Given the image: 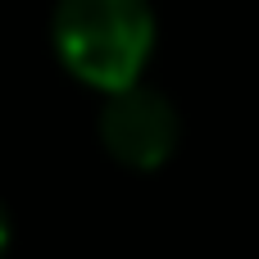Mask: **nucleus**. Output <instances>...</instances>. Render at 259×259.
Wrapping results in <instances>:
<instances>
[{"instance_id":"2","label":"nucleus","mask_w":259,"mask_h":259,"mask_svg":"<svg viewBox=\"0 0 259 259\" xmlns=\"http://www.w3.org/2000/svg\"><path fill=\"white\" fill-rule=\"evenodd\" d=\"M178 137H182V123H178V109L168 96H159L141 82L105 96L100 141L123 168H137V173L164 168L178 150Z\"/></svg>"},{"instance_id":"3","label":"nucleus","mask_w":259,"mask_h":259,"mask_svg":"<svg viewBox=\"0 0 259 259\" xmlns=\"http://www.w3.org/2000/svg\"><path fill=\"white\" fill-rule=\"evenodd\" d=\"M9 250V214H5V205H0V259Z\"/></svg>"},{"instance_id":"1","label":"nucleus","mask_w":259,"mask_h":259,"mask_svg":"<svg viewBox=\"0 0 259 259\" xmlns=\"http://www.w3.org/2000/svg\"><path fill=\"white\" fill-rule=\"evenodd\" d=\"M50 41L77 82L109 96L141 82V68L155 50V14L146 0H59Z\"/></svg>"}]
</instances>
